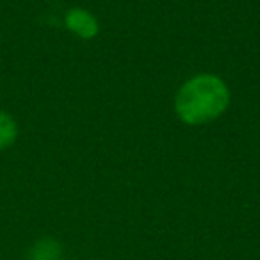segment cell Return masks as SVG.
<instances>
[{
	"instance_id": "cell-3",
	"label": "cell",
	"mask_w": 260,
	"mask_h": 260,
	"mask_svg": "<svg viewBox=\"0 0 260 260\" xmlns=\"http://www.w3.org/2000/svg\"><path fill=\"white\" fill-rule=\"evenodd\" d=\"M16 136H18L16 121L8 112L0 111V150L11 146L16 141Z\"/></svg>"
},
{
	"instance_id": "cell-4",
	"label": "cell",
	"mask_w": 260,
	"mask_h": 260,
	"mask_svg": "<svg viewBox=\"0 0 260 260\" xmlns=\"http://www.w3.org/2000/svg\"><path fill=\"white\" fill-rule=\"evenodd\" d=\"M61 255V246L54 239H41L32 248V260H57Z\"/></svg>"
},
{
	"instance_id": "cell-2",
	"label": "cell",
	"mask_w": 260,
	"mask_h": 260,
	"mask_svg": "<svg viewBox=\"0 0 260 260\" xmlns=\"http://www.w3.org/2000/svg\"><path fill=\"white\" fill-rule=\"evenodd\" d=\"M64 23L68 30H72L73 34L84 38V40H91L98 34L96 18L86 9H70L64 16Z\"/></svg>"
},
{
	"instance_id": "cell-1",
	"label": "cell",
	"mask_w": 260,
	"mask_h": 260,
	"mask_svg": "<svg viewBox=\"0 0 260 260\" xmlns=\"http://www.w3.org/2000/svg\"><path fill=\"white\" fill-rule=\"evenodd\" d=\"M230 104L226 84L216 75L203 73L189 79L175 98L177 116L187 125H203L219 118Z\"/></svg>"
}]
</instances>
